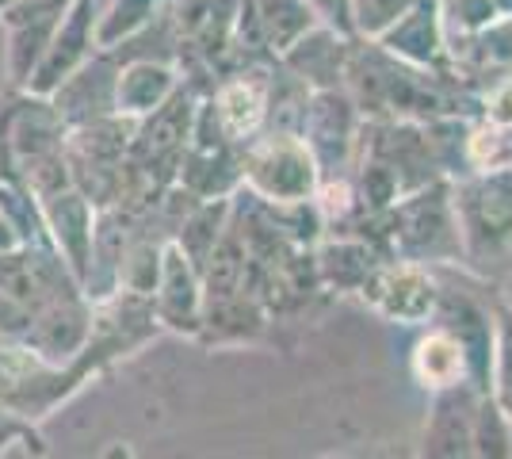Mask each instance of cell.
Masks as SVG:
<instances>
[{
	"mask_svg": "<svg viewBox=\"0 0 512 459\" xmlns=\"http://www.w3.org/2000/svg\"><path fill=\"white\" fill-rule=\"evenodd\" d=\"M184 85L176 58H127L115 85V115L123 119H146Z\"/></svg>",
	"mask_w": 512,
	"mask_h": 459,
	"instance_id": "cell-15",
	"label": "cell"
},
{
	"mask_svg": "<svg viewBox=\"0 0 512 459\" xmlns=\"http://www.w3.org/2000/svg\"><path fill=\"white\" fill-rule=\"evenodd\" d=\"M88 337H92V303L85 295H65L35 310L31 329L23 333L20 345L43 356L46 364L65 368L88 345Z\"/></svg>",
	"mask_w": 512,
	"mask_h": 459,
	"instance_id": "cell-10",
	"label": "cell"
},
{
	"mask_svg": "<svg viewBox=\"0 0 512 459\" xmlns=\"http://www.w3.org/2000/svg\"><path fill=\"white\" fill-rule=\"evenodd\" d=\"M386 261L383 253L371 241L356 238V234H333L321 238L314 249V264H318V284L333 287V291H360L363 280Z\"/></svg>",
	"mask_w": 512,
	"mask_h": 459,
	"instance_id": "cell-17",
	"label": "cell"
},
{
	"mask_svg": "<svg viewBox=\"0 0 512 459\" xmlns=\"http://www.w3.org/2000/svg\"><path fill=\"white\" fill-rule=\"evenodd\" d=\"M150 303L161 329L199 337V329H203V280H199V268L184 257V249L172 238L165 241L161 280H157Z\"/></svg>",
	"mask_w": 512,
	"mask_h": 459,
	"instance_id": "cell-11",
	"label": "cell"
},
{
	"mask_svg": "<svg viewBox=\"0 0 512 459\" xmlns=\"http://www.w3.org/2000/svg\"><path fill=\"white\" fill-rule=\"evenodd\" d=\"M490 127L497 131H512V77L509 81H501V85H493L486 96H482V111H478Z\"/></svg>",
	"mask_w": 512,
	"mask_h": 459,
	"instance_id": "cell-25",
	"label": "cell"
},
{
	"mask_svg": "<svg viewBox=\"0 0 512 459\" xmlns=\"http://www.w3.org/2000/svg\"><path fill=\"white\" fill-rule=\"evenodd\" d=\"M493 4H497V8L505 12V16H512V0H493Z\"/></svg>",
	"mask_w": 512,
	"mask_h": 459,
	"instance_id": "cell-31",
	"label": "cell"
},
{
	"mask_svg": "<svg viewBox=\"0 0 512 459\" xmlns=\"http://www.w3.org/2000/svg\"><path fill=\"white\" fill-rule=\"evenodd\" d=\"M413 375L432 394L470 387L467 352H463V345L451 337L448 329L428 322V333L413 345Z\"/></svg>",
	"mask_w": 512,
	"mask_h": 459,
	"instance_id": "cell-18",
	"label": "cell"
},
{
	"mask_svg": "<svg viewBox=\"0 0 512 459\" xmlns=\"http://www.w3.org/2000/svg\"><path fill=\"white\" fill-rule=\"evenodd\" d=\"M8 440H27V448H35V456H43V437H39V429L20 417L12 406H4L0 402V448L8 444Z\"/></svg>",
	"mask_w": 512,
	"mask_h": 459,
	"instance_id": "cell-26",
	"label": "cell"
},
{
	"mask_svg": "<svg viewBox=\"0 0 512 459\" xmlns=\"http://www.w3.org/2000/svg\"><path fill=\"white\" fill-rule=\"evenodd\" d=\"M39 207H43V219H46V230H50L54 249L62 253V261L69 264V272L77 276V284H85L88 261H92L96 207H92L77 188H65L58 196L43 199Z\"/></svg>",
	"mask_w": 512,
	"mask_h": 459,
	"instance_id": "cell-13",
	"label": "cell"
},
{
	"mask_svg": "<svg viewBox=\"0 0 512 459\" xmlns=\"http://www.w3.org/2000/svg\"><path fill=\"white\" fill-rule=\"evenodd\" d=\"M348 46L352 39L337 35L333 27H314L310 35H302L299 43L291 46L279 66L291 77H299L310 92H325V88H344V69H348Z\"/></svg>",
	"mask_w": 512,
	"mask_h": 459,
	"instance_id": "cell-16",
	"label": "cell"
},
{
	"mask_svg": "<svg viewBox=\"0 0 512 459\" xmlns=\"http://www.w3.org/2000/svg\"><path fill=\"white\" fill-rule=\"evenodd\" d=\"M31 318H35V310L0 287V341H23V333L31 329Z\"/></svg>",
	"mask_w": 512,
	"mask_h": 459,
	"instance_id": "cell-24",
	"label": "cell"
},
{
	"mask_svg": "<svg viewBox=\"0 0 512 459\" xmlns=\"http://www.w3.org/2000/svg\"><path fill=\"white\" fill-rule=\"evenodd\" d=\"M440 16H444V35H470L497 23L505 12L493 0H440Z\"/></svg>",
	"mask_w": 512,
	"mask_h": 459,
	"instance_id": "cell-21",
	"label": "cell"
},
{
	"mask_svg": "<svg viewBox=\"0 0 512 459\" xmlns=\"http://www.w3.org/2000/svg\"><path fill=\"white\" fill-rule=\"evenodd\" d=\"M321 169L299 134L264 131L241 157V188L260 203H302L314 199Z\"/></svg>",
	"mask_w": 512,
	"mask_h": 459,
	"instance_id": "cell-3",
	"label": "cell"
},
{
	"mask_svg": "<svg viewBox=\"0 0 512 459\" xmlns=\"http://www.w3.org/2000/svg\"><path fill=\"white\" fill-rule=\"evenodd\" d=\"M272 69H276V62L226 73L218 81V88L207 96L218 131L226 134L237 150L253 146L256 138L268 131V115H272Z\"/></svg>",
	"mask_w": 512,
	"mask_h": 459,
	"instance_id": "cell-6",
	"label": "cell"
},
{
	"mask_svg": "<svg viewBox=\"0 0 512 459\" xmlns=\"http://www.w3.org/2000/svg\"><path fill=\"white\" fill-rule=\"evenodd\" d=\"M119 69H123L119 50H96L65 85L54 88V96H46V100L54 104V111L62 115V123L69 131H73V127H85L92 119L115 115Z\"/></svg>",
	"mask_w": 512,
	"mask_h": 459,
	"instance_id": "cell-9",
	"label": "cell"
},
{
	"mask_svg": "<svg viewBox=\"0 0 512 459\" xmlns=\"http://www.w3.org/2000/svg\"><path fill=\"white\" fill-rule=\"evenodd\" d=\"M417 0H352L356 39H379L390 23H398Z\"/></svg>",
	"mask_w": 512,
	"mask_h": 459,
	"instance_id": "cell-22",
	"label": "cell"
},
{
	"mask_svg": "<svg viewBox=\"0 0 512 459\" xmlns=\"http://www.w3.org/2000/svg\"><path fill=\"white\" fill-rule=\"evenodd\" d=\"M20 249H23V238H20V230H16V222L0 211V257L20 253Z\"/></svg>",
	"mask_w": 512,
	"mask_h": 459,
	"instance_id": "cell-28",
	"label": "cell"
},
{
	"mask_svg": "<svg viewBox=\"0 0 512 459\" xmlns=\"http://www.w3.org/2000/svg\"><path fill=\"white\" fill-rule=\"evenodd\" d=\"M497 402H501V410H505V417H509V425H512V391L497 394Z\"/></svg>",
	"mask_w": 512,
	"mask_h": 459,
	"instance_id": "cell-30",
	"label": "cell"
},
{
	"mask_svg": "<svg viewBox=\"0 0 512 459\" xmlns=\"http://www.w3.org/2000/svg\"><path fill=\"white\" fill-rule=\"evenodd\" d=\"M169 0H111L100 16L96 27V46L100 50H115L127 39H134L138 31H146L161 12H165Z\"/></svg>",
	"mask_w": 512,
	"mask_h": 459,
	"instance_id": "cell-20",
	"label": "cell"
},
{
	"mask_svg": "<svg viewBox=\"0 0 512 459\" xmlns=\"http://www.w3.org/2000/svg\"><path fill=\"white\" fill-rule=\"evenodd\" d=\"M100 16H104V12L96 8V0H73V4L65 8L62 23L54 27V39H50L43 62L31 73V81H27L23 92H31V96H54V88L65 85L77 69L85 66L88 58L100 50V46H96Z\"/></svg>",
	"mask_w": 512,
	"mask_h": 459,
	"instance_id": "cell-7",
	"label": "cell"
},
{
	"mask_svg": "<svg viewBox=\"0 0 512 459\" xmlns=\"http://www.w3.org/2000/svg\"><path fill=\"white\" fill-rule=\"evenodd\" d=\"M474 402H478V394L470 387L436 394L421 459H478L474 452Z\"/></svg>",
	"mask_w": 512,
	"mask_h": 459,
	"instance_id": "cell-14",
	"label": "cell"
},
{
	"mask_svg": "<svg viewBox=\"0 0 512 459\" xmlns=\"http://www.w3.org/2000/svg\"><path fill=\"white\" fill-rule=\"evenodd\" d=\"M509 146H512V131H509Z\"/></svg>",
	"mask_w": 512,
	"mask_h": 459,
	"instance_id": "cell-32",
	"label": "cell"
},
{
	"mask_svg": "<svg viewBox=\"0 0 512 459\" xmlns=\"http://www.w3.org/2000/svg\"><path fill=\"white\" fill-rule=\"evenodd\" d=\"M100 459H134V452H130V444H107L104 452H100Z\"/></svg>",
	"mask_w": 512,
	"mask_h": 459,
	"instance_id": "cell-29",
	"label": "cell"
},
{
	"mask_svg": "<svg viewBox=\"0 0 512 459\" xmlns=\"http://www.w3.org/2000/svg\"><path fill=\"white\" fill-rule=\"evenodd\" d=\"M451 199L463 261L482 276H505L512 268V165L463 176L451 184Z\"/></svg>",
	"mask_w": 512,
	"mask_h": 459,
	"instance_id": "cell-1",
	"label": "cell"
},
{
	"mask_svg": "<svg viewBox=\"0 0 512 459\" xmlns=\"http://www.w3.org/2000/svg\"><path fill=\"white\" fill-rule=\"evenodd\" d=\"M360 127H363V115L344 88L310 92V104H306V115H302L299 138L310 146L321 176H348L344 169L356 165Z\"/></svg>",
	"mask_w": 512,
	"mask_h": 459,
	"instance_id": "cell-4",
	"label": "cell"
},
{
	"mask_svg": "<svg viewBox=\"0 0 512 459\" xmlns=\"http://www.w3.org/2000/svg\"><path fill=\"white\" fill-rule=\"evenodd\" d=\"M509 459H512V456H509Z\"/></svg>",
	"mask_w": 512,
	"mask_h": 459,
	"instance_id": "cell-33",
	"label": "cell"
},
{
	"mask_svg": "<svg viewBox=\"0 0 512 459\" xmlns=\"http://www.w3.org/2000/svg\"><path fill=\"white\" fill-rule=\"evenodd\" d=\"M230 211H234V196L230 199H207V203H199L192 215L176 226L172 241L184 249V257H188L199 272H203L207 257L214 253L218 238L226 234V226H230Z\"/></svg>",
	"mask_w": 512,
	"mask_h": 459,
	"instance_id": "cell-19",
	"label": "cell"
},
{
	"mask_svg": "<svg viewBox=\"0 0 512 459\" xmlns=\"http://www.w3.org/2000/svg\"><path fill=\"white\" fill-rule=\"evenodd\" d=\"M356 295H360L371 310H379L383 318H390V322L425 326V322H432L436 303H440V280L428 272L425 264L386 257V261H379V268L363 280V287Z\"/></svg>",
	"mask_w": 512,
	"mask_h": 459,
	"instance_id": "cell-5",
	"label": "cell"
},
{
	"mask_svg": "<svg viewBox=\"0 0 512 459\" xmlns=\"http://www.w3.org/2000/svg\"><path fill=\"white\" fill-rule=\"evenodd\" d=\"M444 16H440V0H417L398 23H390L379 39L386 54H394L398 62H409L417 69H440L444 73Z\"/></svg>",
	"mask_w": 512,
	"mask_h": 459,
	"instance_id": "cell-12",
	"label": "cell"
},
{
	"mask_svg": "<svg viewBox=\"0 0 512 459\" xmlns=\"http://www.w3.org/2000/svg\"><path fill=\"white\" fill-rule=\"evenodd\" d=\"M512 391V303L493 310V398Z\"/></svg>",
	"mask_w": 512,
	"mask_h": 459,
	"instance_id": "cell-23",
	"label": "cell"
},
{
	"mask_svg": "<svg viewBox=\"0 0 512 459\" xmlns=\"http://www.w3.org/2000/svg\"><path fill=\"white\" fill-rule=\"evenodd\" d=\"M436 326H444L467 352L470 391L493 394V314L470 291L440 284V303L432 314Z\"/></svg>",
	"mask_w": 512,
	"mask_h": 459,
	"instance_id": "cell-8",
	"label": "cell"
},
{
	"mask_svg": "<svg viewBox=\"0 0 512 459\" xmlns=\"http://www.w3.org/2000/svg\"><path fill=\"white\" fill-rule=\"evenodd\" d=\"M390 257L413 264L463 261L451 180H436L390 207Z\"/></svg>",
	"mask_w": 512,
	"mask_h": 459,
	"instance_id": "cell-2",
	"label": "cell"
},
{
	"mask_svg": "<svg viewBox=\"0 0 512 459\" xmlns=\"http://www.w3.org/2000/svg\"><path fill=\"white\" fill-rule=\"evenodd\" d=\"M314 8L321 27H333L344 39H356V27H352V0H306Z\"/></svg>",
	"mask_w": 512,
	"mask_h": 459,
	"instance_id": "cell-27",
	"label": "cell"
}]
</instances>
